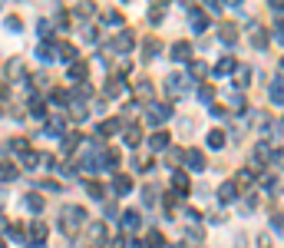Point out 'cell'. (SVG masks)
Returning a JSON list of instances; mask_svg holds the SVG:
<instances>
[{
  "mask_svg": "<svg viewBox=\"0 0 284 248\" xmlns=\"http://www.w3.org/2000/svg\"><path fill=\"white\" fill-rule=\"evenodd\" d=\"M162 17H166V4H156L149 10V24H162Z\"/></svg>",
  "mask_w": 284,
  "mask_h": 248,
  "instance_id": "cell-33",
  "label": "cell"
},
{
  "mask_svg": "<svg viewBox=\"0 0 284 248\" xmlns=\"http://www.w3.org/2000/svg\"><path fill=\"white\" fill-rule=\"evenodd\" d=\"M208 146H212V149H225V133H221V129H212V133H208Z\"/></svg>",
  "mask_w": 284,
  "mask_h": 248,
  "instance_id": "cell-30",
  "label": "cell"
},
{
  "mask_svg": "<svg viewBox=\"0 0 284 248\" xmlns=\"http://www.w3.org/2000/svg\"><path fill=\"white\" fill-rule=\"evenodd\" d=\"M40 189H47V192H60V182H53V179H47V182L40 185Z\"/></svg>",
  "mask_w": 284,
  "mask_h": 248,
  "instance_id": "cell-51",
  "label": "cell"
},
{
  "mask_svg": "<svg viewBox=\"0 0 284 248\" xmlns=\"http://www.w3.org/2000/svg\"><path fill=\"white\" fill-rule=\"evenodd\" d=\"M30 248H47V245H43V241H33V245Z\"/></svg>",
  "mask_w": 284,
  "mask_h": 248,
  "instance_id": "cell-56",
  "label": "cell"
},
{
  "mask_svg": "<svg viewBox=\"0 0 284 248\" xmlns=\"http://www.w3.org/2000/svg\"><path fill=\"white\" fill-rule=\"evenodd\" d=\"M70 116H73L76 122H83V119L89 116V112H86V106H83V103H73V112H70Z\"/></svg>",
  "mask_w": 284,
  "mask_h": 248,
  "instance_id": "cell-38",
  "label": "cell"
},
{
  "mask_svg": "<svg viewBox=\"0 0 284 248\" xmlns=\"http://www.w3.org/2000/svg\"><path fill=\"white\" fill-rule=\"evenodd\" d=\"M83 225H86V208H83V205H66L63 212H60V232H63V235L79 232Z\"/></svg>",
  "mask_w": 284,
  "mask_h": 248,
  "instance_id": "cell-1",
  "label": "cell"
},
{
  "mask_svg": "<svg viewBox=\"0 0 284 248\" xmlns=\"http://www.w3.org/2000/svg\"><path fill=\"white\" fill-rule=\"evenodd\" d=\"M281 73H284V56H281Z\"/></svg>",
  "mask_w": 284,
  "mask_h": 248,
  "instance_id": "cell-57",
  "label": "cell"
},
{
  "mask_svg": "<svg viewBox=\"0 0 284 248\" xmlns=\"http://www.w3.org/2000/svg\"><path fill=\"white\" fill-rule=\"evenodd\" d=\"M248 83H251V66H235V86L245 89Z\"/></svg>",
  "mask_w": 284,
  "mask_h": 248,
  "instance_id": "cell-19",
  "label": "cell"
},
{
  "mask_svg": "<svg viewBox=\"0 0 284 248\" xmlns=\"http://www.w3.org/2000/svg\"><path fill=\"white\" fill-rule=\"evenodd\" d=\"M50 99H53V103H66V99H70V93H66V89H53V93H50Z\"/></svg>",
  "mask_w": 284,
  "mask_h": 248,
  "instance_id": "cell-45",
  "label": "cell"
},
{
  "mask_svg": "<svg viewBox=\"0 0 284 248\" xmlns=\"http://www.w3.org/2000/svg\"><path fill=\"white\" fill-rule=\"evenodd\" d=\"M7 73H10V80L24 76V66H20V60H10V63H7Z\"/></svg>",
  "mask_w": 284,
  "mask_h": 248,
  "instance_id": "cell-39",
  "label": "cell"
},
{
  "mask_svg": "<svg viewBox=\"0 0 284 248\" xmlns=\"http://www.w3.org/2000/svg\"><path fill=\"white\" fill-rule=\"evenodd\" d=\"M231 70H235V60H231V56L218 60V66H215V73H218V76H225V73H231Z\"/></svg>",
  "mask_w": 284,
  "mask_h": 248,
  "instance_id": "cell-34",
  "label": "cell"
},
{
  "mask_svg": "<svg viewBox=\"0 0 284 248\" xmlns=\"http://www.w3.org/2000/svg\"><path fill=\"white\" fill-rule=\"evenodd\" d=\"M251 43H254V47H258V50H264V47H268V33L261 30L258 24L251 27Z\"/></svg>",
  "mask_w": 284,
  "mask_h": 248,
  "instance_id": "cell-26",
  "label": "cell"
},
{
  "mask_svg": "<svg viewBox=\"0 0 284 248\" xmlns=\"http://www.w3.org/2000/svg\"><path fill=\"white\" fill-rule=\"evenodd\" d=\"M192 76H205V63H198L195 60V63H192Z\"/></svg>",
  "mask_w": 284,
  "mask_h": 248,
  "instance_id": "cell-52",
  "label": "cell"
},
{
  "mask_svg": "<svg viewBox=\"0 0 284 248\" xmlns=\"http://www.w3.org/2000/svg\"><path fill=\"white\" fill-rule=\"evenodd\" d=\"M189 189H192L189 172H185V169H172V192H175V195H185Z\"/></svg>",
  "mask_w": 284,
  "mask_h": 248,
  "instance_id": "cell-5",
  "label": "cell"
},
{
  "mask_svg": "<svg viewBox=\"0 0 284 248\" xmlns=\"http://www.w3.org/2000/svg\"><path fill=\"white\" fill-rule=\"evenodd\" d=\"M112 47H116V50H122V53H129V50H132V33H129V30L116 33V40H112Z\"/></svg>",
  "mask_w": 284,
  "mask_h": 248,
  "instance_id": "cell-20",
  "label": "cell"
},
{
  "mask_svg": "<svg viewBox=\"0 0 284 248\" xmlns=\"http://www.w3.org/2000/svg\"><path fill=\"white\" fill-rule=\"evenodd\" d=\"M122 143H126V146H132V149L142 143V129L135 126V122H129V126L122 129Z\"/></svg>",
  "mask_w": 284,
  "mask_h": 248,
  "instance_id": "cell-12",
  "label": "cell"
},
{
  "mask_svg": "<svg viewBox=\"0 0 284 248\" xmlns=\"http://www.w3.org/2000/svg\"><path fill=\"white\" fill-rule=\"evenodd\" d=\"M86 192L93 195L96 202H99V199H103V195H106V192H103V185H99V182H89V185H86Z\"/></svg>",
  "mask_w": 284,
  "mask_h": 248,
  "instance_id": "cell-43",
  "label": "cell"
},
{
  "mask_svg": "<svg viewBox=\"0 0 284 248\" xmlns=\"http://www.w3.org/2000/svg\"><path fill=\"white\" fill-rule=\"evenodd\" d=\"M116 133H122V119H106V122H99V136H116Z\"/></svg>",
  "mask_w": 284,
  "mask_h": 248,
  "instance_id": "cell-21",
  "label": "cell"
},
{
  "mask_svg": "<svg viewBox=\"0 0 284 248\" xmlns=\"http://www.w3.org/2000/svg\"><path fill=\"white\" fill-rule=\"evenodd\" d=\"M185 162H189L192 172H205V156H202V149H185Z\"/></svg>",
  "mask_w": 284,
  "mask_h": 248,
  "instance_id": "cell-8",
  "label": "cell"
},
{
  "mask_svg": "<svg viewBox=\"0 0 284 248\" xmlns=\"http://www.w3.org/2000/svg\"><path fill=\"white\" fill-rule=\"evenodd\" d=\"M40 162H43V156H40V152H33V149H27L24 156H20V166H24V169H37Z\"/></svg>",
  "mask_w": 284,
  "mask_h": 248,
  "instance_id": "cell-23",
  "label": "cell"
},
{
  "mask_svg": "<svg viewBox=\"0 0 284 248\" xmlns=\"http://www.w3.org/2000/svg\"><path fill=\"white\" fill-rule=\"evenodd\" d=\"M271 166H274V169H284V149H274V152H271Z\"/></svg>",
  "mask_w": 284,
  "mask_h": 248,
  "instance_id": "cell-41",
  "label": "cell"
},
{
  "mask_svg": "<svg viewBox=\"0 0 284 248\" xmlns=\"http://www.w3.org/2000/svg\"><path fill=\"white\" fill-rule=\"evenodd\" d=\"M20 27H24L20 24V17H7V30L10 33H20Z\"/></svg>",
  "mask_w": 284,
  "mask_h": 248,
  "instance_id": "cell-47",
  "label": "cell"
},
{
  "mask_svg": "<svg viewBox=\"0 0 284 248\" xmlns=\"http://www.w3.org/2000/svg\"><path fill=\"white\" fill-rule=\"evenodd\" d=\"M258 248H274L271 245V235H258Z\"/></svg>",
  "mask_w": 284,
  "mask_h": 248,
  "instance_id": "cell-53",
  "label": "cell"
},
{
  "mask_svg": "<svg viewBox=\"0 0 284 248\" xmlns=\"http://www.w3.org/2000/svg\"><path fill=\"white\" fill-rule=\"evenodd\" d=\"M7 232H10V238H14V241H27V232H24V225H10Z\"/></svg>",
  "mask_w": 284,
  "mask_h": 248,
  "instance_id": "cell-40",
  "label": "cell"
},
{
  "mask_svg": "<svg viewBox=\"0 0 284 248\" xmlns=\"http://www.w3.org/2000/svg\"><path fill=\"white\" fill-rule=\"evenodd\" d=\"M119 93H126V83H122V80H109V86H106V96H119Z\"/></svg>",
  "mask_w": 284,
  "mask_h": 248,
  "instance_id": "cell-35",
  "label": "cell"
},
{
  "mask_svg": "<svg viewBox=\"0 0 284 248\" xmlns=\"http://www.w3.org/2000/svg\"><path fill=\"white\" fill-rule=\"evenodd\" d=\"M139 225H142V218H139V212H135V208L122 212V228H126V232H135Z\"/></svg>",
  "mask_w": 284,
  "mask_h": 248,
  "instance_id": "cell-17",
  "label": "cell"
},
{
  "mask_svg": "<svg viewBox=\"0 0 284 248\" xmlns=\"http://www.w3.org/2000/svg\"><path fill=\"white\" fill-rule=\"evenodd\" d=\"M149 149H156V152L169 149V133H152L149 136Z\"/></svg>",
  "mask_w": 284,
  "mask_h": 248,
  "instance_id": "cell-24",
  "label": "cell"
},
{
  "mask_svg": "<svg viewBox=\"0 0 284 248\" xmlns=\"http://www.w3.org/2000/svg\"><path fill=\"white\" fill-rule=\"evenodd\" d=\"M86 76H89V66L83 63V60H76V63L66 66V83H76V86H83V83H86Z\"/></svg>",
  "mask_w": 284,
  "mask_h": 248,
  "instance_id": "cell-3",
  "label": "cell"
},
{
  "mask_svg": "<svg viewBox=\"0 0 284 248\" xmlns=\"http://www.w3.org/2000/svg\"><path fill=\"white\" fill-rule=\"evenodd\" d=\"M56 60H63V63L70 66V63L79 60V53H76V47H70V43H56Z\"/></svg>",
  "mask_w": 284,
  "mask_h": 248,
  "instance_id": "cell-11",
  "label": "cell"
},
{
  "mask_svg": "<svg viewBox=\"0 0 284 248\" xmlns=\"http://www.w3.org/2000/svg\"><path fill=\"white\" fill-rule=\"evenodd\" d=\"M0 199H4V195H0Z\"/></svg>",
  "mask_w": 284,
  "mask_h": 248,
  "instance_id": "cell-58",
  "label": "cell"
},
{
  "mask_svg": "<svg viewBox=\"0 0 284 248\" xmlns=\"http://www.w3.org/2000/svg\"><path fill=\"white\" fill-rule=\"evenodd\" d=\"M172 60H175V63H189V60H192V43L189 40L172 43Z\"/></svg>",
  "mask_w": 284,
  "mask_h": 248,
  "instance_id": "cell-9",
  "label": "cell"
},
{
  "mask_svg": "<svg viewBox=\"0 0 284 248\" xmlns=\"http://www.w3.org/2000/svg\"><path fill=\"white\" fill-rule=\"evenodd\" d=\"M30 116L47 122V99H43V96H30Z\"/></svg>",
  "mask_w": 284,
  "mask_h": 248,
  "instance_id": "cell-13",
  "label": "cell"
},
{
  "mask_svg": "<svg viewBox=\"0 0 284 248\" xmlns=\"http://www.w3.org/2000/svg\"><path fill=\"white\" fill-rule=\"evenodd\" d=\"M76 146H79V133H66V139H63V152L70 156V152L76 149Z\"/></svg>",
  "mask_w": 284,
  "mask_h": 248,
  "instance_id": "cell-32",
  "label": "cell"
},
{
  "mask_svg": "<svg viewBox=\"0 0 284 248\" xmlns=\"http://www.w3.org/2000/svg\"><path fill=\"white\" fill-rule=\"evenodd\" d=\"M142 53H146V60H156V56L162 53V40H159V37H149V40L142 43Z\"/></svg>",
  "mask_w": 284,
  "mask_h": 248,
  "instance_id": "cell-15",
  "label": "cell"
},
{
  "mask_svg": "<svg viewBox=\"0 0 284 248\" xmlns=\"http://www.w3.org/2000/svg\"><path fill=\"white\" fill-rule=\"evenodd\" d=\"M146 116H149V126H162L166 119H172V106L169 103H152Z\"/></svg>",
  "mask_w": 284,
  "mask_h": 248,
  "instance_id": "cell-2",
  "label": "cell"
},
{
  "mask_svg": "<svg viewBox=\"0 0 284 248\" xmlns=\"http://www.w3.org/2000/svg\"><path fill=\"white\" fill-rule=\"evenodd\" d=\"M218 37H221V43H228V47H231V43L238 40V27H235V24H225Z\"/></svg>",
  "mask_w": 284,
  "mask_h": 248,
  "instance_id": "cell-28",
  "label": "cell"
},
{
  "mask_svg": "<svg viewBox=\"0 0 284 248\" xmlns=\"http://www.w3.org/2000/svg\"><path fill=\"white\" fill-rule=\"evenodd\" d=\"M271 225H274V228H284V215H274V218H271Z\"/></svg>",
  "mask_w": 284,
  "mask_h": 248,
  "instance_id": "cell-55",
  "label": "cell"
},
{
  "mask_svg": "<svg viewBox=\"0 0 284 248\" xmlns=\"http://www.w3.org/2000/svg\"><path fill=\"white\" fill-rule=\"evenodd\" d=\"M7 149H10V152H20V156H24V152H27V139H14Z\"/></svg>",
  "mask_w": 284,
  "mask_h": 248,
  "instance_id": "cell-44",
  "label": "cell"
},
{
  "mask_svg": "<svg viewBox=\"0 0 284 248\" xmlns=\"http://www.w3.org/2000/svg\"><path fill=\"white\" fill-rule=\"evenodd\" d=\"M106 235H109V232H106V225H103V222H96V225H93V241H96V245H103Z\"/></svg>",
  "mask_w": 284,
  "mask_h": 248,
  "instance_id": "cell-36",
  "label": "cell"
},
{
  "mask_svg": "<svg viewBox=\"0 0 284 248\" xmlns=\"http://www.w3.org/2000/svg\"><path fill=\"white\" fill-rule=\"evenodd\" d=\"M43 133L53 136V139H60V136H66V122L60 119V116H50V119L43 122Z\"/></svg>",
  "mask_w": 284,
  "mask_h": 248,
  "instance_id": "cell-7",
  "label": "cell"
},
{
  "mask_svg": "<svg viewBox=\"0 0 284 248\" xmlns=\"http://www.w3.org/2000/svg\"><path fill=\"white\" fill-rule=\"evenodd\" d=\"M189 24H192V30H195V33H205L208 30V14H205V10H198V7H192L189 10Z\"/></svg>",
  "mask_w": 284,
  "mask_h": 248,
  "instance_id": "cell-6",
  "label": "cell"
},
{
  "mask_svg": "<svg viewBox=\"0 0 284 248\" xmlns=\"http://www.w3.org/2000/svg\"><path fill=\"white\" fill-rule=\"evenodd\" d=\"M251 182H254V172H251V169H241V172L235 176V189H248Z\"/></svg>",
  "mask_w": 284,
  "mask_h": 248,
  "instance_id": "cell-27",
  "label": "cell"
},
{
  "mask_svg": "<svg viewBox=\"0 0 284 248\" xmlns=\"http://www.w3.org/2000/svg\"><path fill=\"white\" fill-rule=\"evenodd\" d=\"M142 202H146V205H156V189H152V185H146V192H142Z\"/></svg>",
  "mask_w": 284,
  "mask_h": 248,
  "instance_id": "cell-46",
  "label": "cell"
},
{
  "mask_svg": "<svg viewBox=\"0 0 284 248\" xmlns=\"http://www.w3.org/2000/svg\"><path fill=\"white\" fill-rule=\"evenodd\" d=\"M24 205L30 208V212H43V195L30 192V195H27V199H24Z\"/></svg>",
  "mask_w": 284,
  "mask_h": 248,
  "instance_id": "cell-29",
  "label": "cell"
},
{
  "mask_svg": "<svg viewBox=\"0 0 284 248\" xmlns=\"http://www.w3.org/2000/svg\"><path fill=\"white\" fill-rule=\"evenodd\" d=\"M17 176H20L17 162H0V182H14Z\"/></svg>",
  "mask_w": 284,
  "mask_h": 248,
  "instance_id": "cell-18",
  "label": "cell"
},
{
  "mask_svg": "<svg viewBox=\"0 0 284 248\" xmlns=\"http://www.w3.org/2000/svg\"><path fill=\"white\" fill-rule=\"evenodd\" d=\"M218 199H221V202H235V199H238V189H235V182H225V185H218Z\"/></svg>",
  "mask_w": 284,
  "mask_h": 248,
  "instance_id": "cell-25",
  "label": "cell"
},
{
  "mask_svg": "<svg viewBox=\"0 0 284 248\" xmlns=\"http://www.w3.org/2000/svg\"><path fill=\"white\" fill-rule=\"evenodd\" d=\"M271 103H284V83L281 80L271 86Z\"/></svg>",
  "mask_w": 284,
  "mask_h": 248,
  "instance_id": "cell-37",
  "label": "cell"
},
{
  "mask_svg": "<svg viewBox=\"0 0 284 248\" xmlns=\"http://www.w3.org/2000/svg\"><path fill=\"white\" fill-rule=\"evenodd\" d=\"M99 166L103 169H116L119 166V149H103L99 152Z\"/></svg>",
  "mask_w": 284,
  "mask_h": 248,
  "instance_id": "cell-16",
  "label": "cell"
},
{
  "mask_svg": "<svg viewBox=\"0 0 284 248\" xmlns=\"http://www.w3.org/2000/svg\"><path fill=\"white\" fill-rule=\"evenodd\" d=\"M198 99H202V103H212V99H215V89L212 86H198Z\"/></svg>",
  "mask_w": 284,
  "mask_h": 248,
  "instance_id": "cell-42",
  "label": "cell"
},
{
  "mask_svg": "<svg viewBox=\"0 0 284 248\" xmlns=\"http://www.w3.org/2000/svg\"><path fill=\"white\" fill-rule=\"evenodd\" d=\"M274 40L284 43V20H277V24H274Z\"/></svg>",
  "mask_w": 284,
  "mask_h": 248,
  "instance_id": "cell-49",
  "label": "cell"
},
{
  "mask_svg": "<svg viewBox=\"0 0 284 248\" xmlns=\"http://www.w3.org/2000/svg\"><path fill=\"white\" fill-rule=\"evenodd\" d=\"M268 7H271V10H274V14H284V0H271Z\"/></svg>",
  "mask_w": 284,
  "mask_h": 248,
  "instance_id": "cell-54",
  "label": "cell"
},
{
  "mask_svg": "<svg viewBox=\"0 0 284 248\" xmlns=\"http://www.w3.org/2000/svg\"><path fill=\"white\" fill-rule=\"evenodd\" d=\"M112 192H116V195H129V192H132V176L116 172V179H112Z\"/></svg>",
  "mask_w": 284,
  "mask_h": 248,
  "instance_id": "cell-10",
  "label": "cell"
},
{
  "mask_svg": "<svg viewBox=\"0 0 284 248\" xmlns=\"http://www.w3.org/2000/svg\"><path fill=\"white\" fill-rule=\"evenodd\" d=\"M30 241H43V245H47V222H43V218H33V225H30Z\"/></svg>",
  "mask_w": 284,
  "mask_h": 248,
  "instance_id": "cell-14",
  "label": "cell"
},
{
  "mask_svg": "<svg viewBox=\"0 0 284 248\" xmlns=\"http://www.w3.org/2000/svg\"><path fill=\"white\" fill-rule=\"evenodd\" d=\"M146 248H166V238H162V232H156V228H152L149 238H146Z\"/></svg>",
  "mask_w": 284,
  "mask_h": 248,
  "instance_id": "cell-31",
  "label": "cell"
},
{
  "mask_svg": "<svg viewBox=\"0 0 284 248\" xmlns=\"http://www.w3.org/2000/svg\"><path fill=\"white\" fill-rule=\"evenodd\" d=\"M212 116H215V119H225V116H228V109H225V106H212Z\"/></svg>",
  "mask_w": 284,
  "mask_h": 248,
  "instance_id": "cell-50",
  "label": "cell"
},
{
  "mask_svg": "<svg viewBox=\"0 0 284 248\" xmlns=\"http://www.w3.org/2000/svg\"><path fill=\"white\" fill-rule=\"evenodd\" d=\"M103 20H106V24H119L122 17H119V10H106V14H103Z\"/></svg>",
  "mask_w": 284,
  "mask_h": 248,
  "instance_id": "cell-48",
  "label": "cell"
},
{
  "mask_svg": "<svg viewBox=\"0 0 284 248\" xmlns=\"http://www.w3.org/2000/svg\"><path fill=\"white\" fill-rule=\"evenodd\" d=\"M37 56L43 60V63L56 60V43H53V40H50V43H40V47H37Z\"/></svg>",
  "mask_w": 284,
  "mask_h": 248,
  "instance_id": "cell-22",
  "label": "cell"
},
{
  "mask_svg": "<svg viewBox=\"0 0 284 248\" xmlns=\"http://www.w3.org/2000/svg\"><path fill=\"white\" fill-rule=\"evenodd\" d=\"M189 76H169L166 80V89H169V96H185L189 93Z\"/></svg>",
  "mask_w": 284,
  "mask_h": 248,
  "instance_id": "cell-4",
  "label": "cell"
}]
</instances>
